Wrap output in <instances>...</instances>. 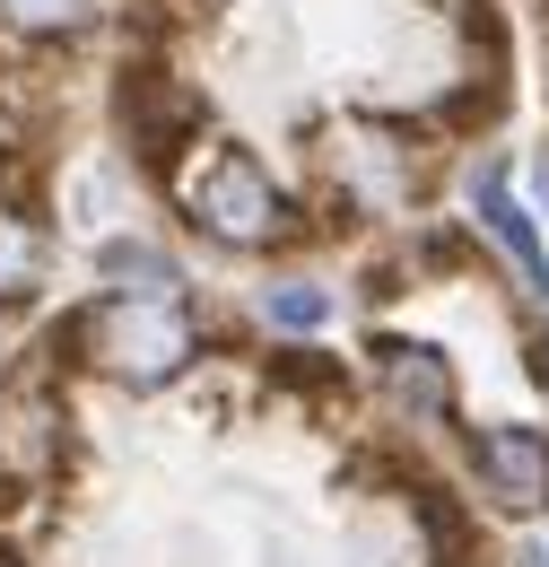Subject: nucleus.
I'll return each mask as SVG.
<instances>
[{"label": "nucleus", "mask_w": 549, "mask_h": 567, "mask_svg": "<svg viewBox=\"0 0 549 567\" xmlns=\"http://www.w3.org/2000/svg\"><path fill=\"white\" fill-rule=\"evenodd\" d=\"M0 375H9V350H0Z\"/></svg>", "instance_id": "12"}, {"label": "nucleus", "mask_w": 549, "mask_h": 567, "mask_svg": "<svg viewBox=\"0 0 549 567\" xmlns=\"http://www.w3.org/2000/svg\"><path fill=\"white\" fill-rule=\"evenodd\" d=\"M87 375L123 384V393H157L175 375H193L201 358V306L193 288H96L62 332H53Z\"/></svg>", "instance_id": "1"}, {"label": "nucleus", "mask_w": 549, "mask_h": 567, "mask_svg": "<svg viewBox=\"0 0 549 567\" xmlns=\"http://www.w3.org/2000/svg\"><path fill=\"white\" fill-rule=\"evenodd\" d=\"M175 210L201 227L218 254H271L297 236V202L279 193V175L245 141H193L175 157Z\"/></svg>", "instance_id": "2"}, {"label": "nucleus", "mask_w": 549, "mask_h": 567, "mask_svg": "<svg viewBox=\"0 0 549 567\" xmlns=\"http://www.w3.org/2000/svg\"><path fill=\"white\" fill-rule=\"evenodd\" d=\"M105 9H114V0H0V35L44 53V44H79V35H96Z\"/></svg>", "instance_id": "8"}, {"label": "nucleus", "mask_w": 549, "mask_h": 567, "mask_svg": "<svg viewBox=\"0 0 549 567\" xmlns=\"http://www.w3.org/2000/svg\"><path fill=\"white\" fill-rule=\"evenodd\" d=\"M323 315H332V288L323 280H271L262 288V323L271 332H314Z\"/></svg>", "instance_id": "10"}, {"label": "nucleus", "mask_w": 549, "mask_h": 567, "mask_svg": "<svg viewBox=\"0 0 549 567\" xmlns=\"http://www.w3.org/2000/svg\"><path fill=\"white\" fill-rule=\"evenodd\" d=\"M44 280H53V227L27 210L18 193H0V315L35 306Z\"/></svg>", "instance_id": "7"}, {"label": "nucleus", "mask_w": 549, "mask_h": 567, "mask_svg": "<svg viewBox=\"0 0 549 567\" xmlns=\"http://www.w3.org/2000/svg\"><path fill=\"white\" fill-rule=\"evenodd\" d=\"M506 567H549V550H515V559H506Z\"/></svg>", "instance_id": "11"}, {"label": "nucleus", "mask_w": 549, "mask_h": 567, "mask_svg": "<svg viewBox=\"0 0 549 567\" xmlns=\"http://www.w3.org/2000/svg\"><path fill=\"white\" fill-rule=\"evenodd\" d=\"M472 481L497 515H549V427L497 420L472 436Z\"/></svg>", "instance_id": "4"}, {"label": "nucleus", "mask_w": 549, "mask_h": 567, "mask_svg": "<svg viewBox=\"0 0 549 567\" xmlns=\"http://www.w3.org/2000/svg\"><path fill=\"white\" fill-rule=\"evenodd\" d=\"M463 202H472V227H480L488 245L515 262V280H524V297H549V262H541V227H532V202L506 184V166L488 157V166H472L463 175Z\"/></svg>", "instance_id": "5"}, {"label": "nucleus", "mask_w": 549, "mask_h": 567, "mask_svg": "<svg viewBox=\"0 0 549 567\" xmlns=\"http://www.w3.org/2000/svg\"><path fill=\"white\" fill-rule=\"evenodd\" d=\"M375 384H384V402L418 427L454 420V402H463V384H454V367H445L436 341H375Z\"/></svg>", "instance_id": "6"}, {"label": "nucleus", "mask_w": 549, "mask_h": 567, "mask_svg": "<svg viewBox=\"0 0 549 567\" xmlns=\"http://www.w3.org/2000/svg\"><path fill=\"white\" fill-rule=\"evenodd\" d=\"M96 271H105V288H175L184 280L175 254H157L148 236H105L96 245Z\"/></svg>", "instance_id": "9"}, {"label": "nucleus", "mask_w": 549, "mask_h": 567, "mask_svg": "<svg viewBox=\"0 0 549 567\" xmlns=\"http://www.w3.org/2000/svg\"><path fill=\"white\" fill-rule=\"evenodd\" d=\"M70 454V393H62V341L44 358H18L0 375V515L35 506L62 481Z\"/></svg>", "instance_id": "3"}]
</instances>
